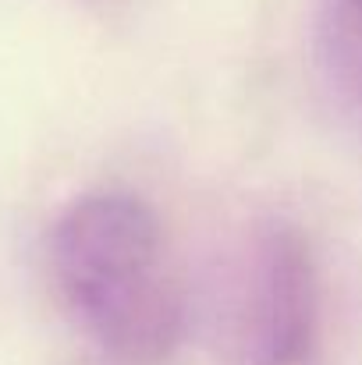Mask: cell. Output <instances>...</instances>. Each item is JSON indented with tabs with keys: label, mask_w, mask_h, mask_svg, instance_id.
<instances>
[{
	"label": "cell",
	"mask_w": 362,
	"mask_h": 365,
	"mask_svg": "<svg viewBox=\"0 0 362 365\" xmlns=\"http://www.w3.org/2000/svg\"><path fill=\"white\" fill-rule=\"evenodd\" d=\"M320 291L306 238L263 220L221 262L210 319L231 365H306L316 337Z\"/></svg>",
	"instance_id": "7a4b0ae2"
},
{
	"label": "cell",
	"mask_w": 362,
	"mask_h": 365,
	"mask_svg": "<svg viewBox=\"0 0 362 365\" xmlns=\"http://www.w3.org/2000/svg\"><path fill=\"white\" fill-rule=\"evenodd\" d=\"M313 39L327 100L362 135V0H316Z\"/></svg>",
	"instance_id": "3957f363"
},
{
	"label": "cell",
	"mask_w": 362,
	"mask_h": 365,
	"mask_svg": "<svg viewBox=\"0 0 362 365\" xmlns=\"http://www.w3.org/2000/svg\"><path fill=\"white\" fill-rule=\"evenodd\" d=\"M50 269L71 319L124 362H160L185 334V287L160 217L131 192L75 199L54 235Z\"/></svg>",
	"instance_id": "6da1fadb"
}]
</instances>
